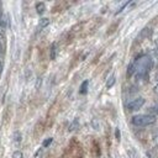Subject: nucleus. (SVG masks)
Here are the masks:
<instances>
[{
    "label": "nucleus",
    "instance_id": "f03ea898",
    "mask_svg": "<svg viewBox=\"0 0 158 158\" xmlns=\"http://www.w3.org/2000/svg\"><path fill=\"white\" fill-rule=\"evenodd\" d=\"M156 122V116L153 115H136L132 117V123L137 127H144L148 125H153Z\"/></svg>",
    "mask_w": 158,
    "mask_h": 158
},
{
    "label": "nucleus",
    "instance_id": "9b49d317",
    "mask_svg": "<svg viewBox=\"0 0 158 158\" xmlns=\"http://www.w3.org/2000/svg\"><path fill=\"white\" fill-rule=\"evenodd\" d=\"M52 142H53V138H52V137H48V138H46V139L42 142V147H43V148H46V147H48Z\"/></svg>",
    "mask_w": 158,
    "mask_h": 158
},
{
    "label": "nucleus",
    "instance_id": "4468645a",
    "mask_svg": "<svg viewBox=\"0 0 158 158\" xmlns=\"http://www.w3.org/2000/svg\"><path fill=\"white\" fill-rule=\"evenodd\" d=\"M23 157V154H22V152H20V151H15L14 153H12V158H22Z\"/></svg>",
    "mask_w": 158,
    "mask_h": 158
},
{
    "label": "nucleus",
    "instance_id": "f3484780",
    "mask_svg": "<svg viewBox=\"0 0 158 158\" xmlns=\"http://www.w3.org/2000/svg\"><path fill=\"white\" fill-rule=\"evenodd\" d=\"M154 93L158 95V81H157V84H156V86H154Z\"/></svg>",
    "mask_w": 158,
    "mask_h": 158
},
{
    "label": "nucleus",
    "instance_id": "6ab92c4d",
    "mask_svg": "<svg viewBox=\"0 0 158 158\" xmlns=\"http://www.w3.org/2000/svg\"><path fill=\"white\" fill-rule=\"evenodd\" d=\"M154 109H156V111H157V112H158V104H157V105H156V107H154Z\"/></svg>",
    "mask_w": 158,
    "mask_h": 158
},
{
    "label": "nucleus",
    "instance_id": "6e6552de",
    "mask_svg": "<svg viewBox=\"0 0 158 158\" xmlns=\"http://www.w3.org/2000/svg\"><path fill=\"white\" fill-rule=\"evenodd\" d=\"M12 141H14L15 143H20V142H21V133H20L19 131H15V132L12 133Z\"/></svg>",
    "mask_w": 158,
    "mask_h": 158
},
{
    "label": "nucleus",
    "instance_id": "f257e3e1",
    "mask_svg": "<svg viewBox=\"0 0 158 158\" xmlns=\"http://www.w3.org/2000/svg\"><path fill=\"white\" fill-rule=\"evenodd\" d=\"M153 63L149 56H141L135 62H132L127 68V77H131L132 74H136L137 79H143L147 77L152 68Z\"/></svg>",
    "mask_w": 158,
    "mask_h": 158
},
{
    "label": "nucleus",
    "instance_id": "39448f33",
    "mask_svg": "<svg viewBox=\"0 0 158 158\" xmlns=\"http://www.w3.org/2000/svg\"><path fill=\"white\" fill-rule=\"evenodd\" d=\"M88 85H89V81L88 80H84L83 83H81V85H80V90H79V93L80 94H86L88 93Z\"/></svg>",
    "mask_w": 158,
    "mask_h": 158
},
{
    "label": "nucleus",
    "instance_id": "20e7f679",
    "mask_svg": "<svg viewBox=\"0 0 158 158\" xmlns=\"http://www.w3.org/2000/svg\"><path fill=\"white\" fill-rule=\"evenodd\" d=\"M49 25V19H41L40 20V22H38V26H37V28L38 30H41V28H44L46 26H48Z\"/></svg>",
    "mask_w": 158,
    "mask_h": 158
},
{
    "label": "nucleus",
    "instance_id": "423d86ee",
    "mask_svg": "<svg viewBox=\"0 0 158 158\" xmlns=\"http://www.w3.org/2000/svg\"><path fill=\"white\" fill-rule=\"evenodd\" d=\"M36 10H37V14H43L44 12V10H46V5H44V2H37L36 4Z\"/></svg>",
    "mask_w": 158,
    "mask_h": 158
},
{
    "label": "nucleus",
    "instance_id": "9d476101",
    "mask_svg": "<svg viewBox=\"0 0 158 158\" xmlns=\"http://www.w3.org/2000/svg\"><path fill=\"white\" fill-rule=\"evenodd\" d=\"M151 33H152V31H151V28H143L142 30V32H141V35H139V37L142 38V37H148V36H151Z\"/></svg>",
    "mask_w": 158,
    "mask_h": 158
},
{
    "label": "nucleus",
    "instance_id": "0eeeda50",
    "mask_svg": "<svg viewBox=\"0 0 158 158\" xmlns=\"http://www.w3.org/2000/svg\"><path fill=\"white\" fill-rule=\"evenodd\" d=\"M56 57H57V43H53L51 46V59L53 60L56 59Z\"/></svg>",
    "mask_w": 158,
    "mask_h": 158
},
{
    "label": "nucleus",
    "instance_id": "7ed1b4c3",
    "mask_svg": "<svg viewBox=\"0 0 158 158\" xmlns=\"http://www.w3.org/2000/svg\"><path fill=\"white\" fill-rule=\"evenodd\" d=\"M144 99L143 98H136V99H133L132 101H130L128 104H127V109L130 110V111H136V110H138V109H141L143 105H144Z\"/></svg>",
    "mask_w": 158,
    "mask_h": 158
},
{
    "label": "nucleus",
    "instance_id": "1a4fd4ad",
    "mask_svg": "<svg viewBox=\"0 0 158 158\" xmlns=\"http://www.w3.org/2000/svg\"><path fill=\"white\" fill-rule=\"evenodd\" d=\"M115 81H116V78H115V75H111V77L107 79V81H106V88H107V89H110L111 86H114Z\"/></svg>",
    "mask_w": 158,
    "mask_h": 158
},
{
    "label": "nucleus",
    "instance_id": "f8f14e48",
    "mask_svg": "<svg viewBox=\"0 0 158 158\" xmlns=\"http://www.w3.org/2000/svg\"><path fill=\"white\" fill-rule=\"evenodd\" d=\"M78 125H79V121H78V118H75V120L73 121V123L69 126V131H74V130H77Z\"/></svg>",
    "mask_w": 158,
    "mask_h": 158
},
{
    "label": "nucleus",
    "instance_id": "412c9836",
    "mask_svg": "<svg viewBox=\"0 0 158 158\" xmlns=\"http://www.w3.org/2000/svg\"><path fill=\"white\" fill-rule=\"evenodd\" d=\"M157 79H158V74H157Z\"/></svg>",
    "mask_w": 158,
    "mask_h": 158
},
{
    "label": "nucleus",
    "instance_id": "ddd939ff",
    "mask_svg": "<svg viewBox=\"0 0 158 158\" xmlns=\"http://www.w3.org/2000/svg\"><path fill=\"white\" fill-rule=\"evenodd\" d=\"M43 157V148H40L36 153H35V157L33 158H42Z\"/></svg>",
    "mask_w": 158,
    "mask_h": 158
},
{
    "label": "nucleus",
    "instance_id": "2eb2a0df",
    "mask_svg": "<svg viewBox=\"0 0 158 158\" xmlns=\"http://www.w3.org/2000/svg\"><path fill=\"white\" fill-rule=\"evenodd\" d=\"M115 136H116V139L120 141V136H121V133H120V130H118V128H116V131H115Z\"/></svg>",
    "mask_w": 158,
    "mask_h": 158
},
{
    "label": "nucleus",
    "instance_id": "a211bd4d",
    "mask_svg": "<svg viewBox=\"0 0 158 158\" xmlns=\"http://www.w3.org/2000/svg\"><path fill=\"white\" fill-rule=\"evenodd\" d=\"M1 70H2V63L0 62V73H1Z\"/></svg>",
    "mask_w": 158,
    "mask_h": 158
},
{
    "label": "nucleus",
    "instance_id": "dca6fc26",
    "mask_svg": "<svg viewBox=\"0 0 158 158\" xmlns=\"http://www.w3.org/2000/svg\"><path fill=\"white\" fill-rule=\"evenodd\" d=\"M154 53H156V56L158 57V40L156 41V48H154Z\"/></svg>",
    "mask_w": 158,
    "mask_h": 158
},
{
    "label": "nucleus",
    "instance_id": "aec40b11",
    "mask_svg": "<svg viewBox=\"0 0 158 158\" xmlns=\"http://www.w3.org/2000/svg\"><path fill=\"white\" fill-rule=\"evenodd\" d=\"M0 53H1V43H0Z\"/></svg>",
    "mask_w": 158,
    "mask_h": 158
}]
</instances>
